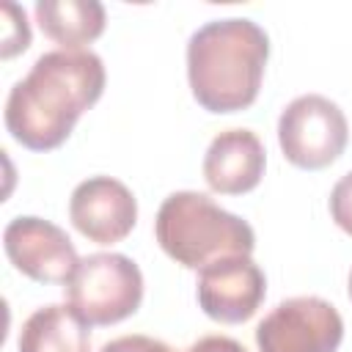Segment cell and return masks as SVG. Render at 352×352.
Returning <instances> with one entry per match:
<instances>
[{
	"label": "cell",
	"mask_w": 352,
	"mask_h": 352,
	"mask_svg": "<svg viewBox=\"0 0 352 352\" xmlns=\"http://www.w3.org/2000/svg\"><path fill=\"white\" fill-rule=\"evenodd\" d=\"M104 91V63L91 50H52L36 58L6 99V129L30 151L58 148Z\"/></svg>",
	"instance_id": "1"
},
{
	"label": "cell",
	"mask_w": 352,
	"mask_h": 352,
	"mask_svg": "<svg viewBox=\"0 0 352 352\" xmlns=\"http://www.w3.org/2000/svg\"><path fill=\"white\" fill-rule=\"evenodd\" d=\"M270 58L267 30L245 16L212 19L187 41V80L209 113H236L256 102Z\"/></svg>",
	"instance_id": "2"
},
{
	"label": "cell",
	"mask_w": 352,
	"mask_h": 352,
	"mask_svg": "<svg viewBox=\"0 0 352 352\" xmlns=\"http://www.w3.org/2000/svg\"><path fill=\"white\" fill-rule=\"evenodd\" d=\"M154 236L165 256L187 270H201L226 256H250L256 234L248 220L226 212L195 190L170 192L154 217Z\"/></svg>",
	"instance_id": "3"
},
{
	"label": "cell",
	"mask_w": 352,
	"mask_h": 352,
	"mask_svg": "<svg viewBox=\"0 0 352 352\" xmlns=\"http://www.w3.org/2000/svg\"><path fill=\"white\" fill-rule=\"evenodd\" d=\"M63 289L72 311L88 327H104L140 308L143 272L124 253H91L77 261Z\"/></svg>",
	"instance_id": "4"
},
{
	"label": "cell",
	"mask_w": 352,
	"mask_h": 352,
	"mask_svg": "<svg viewBox=\"0 0 352 352\" xmlns=\"http://www.w3.org/2000/svg\"><path fill=\"white\" fill-rule=\"evenodd\" d=\"M349 140L344 110L322 94H302L292 99L278 118V143L283 157L302 170H322L333 165Z\"/></svg>",
	"instance_id": "5"
},
{
	"label": "cell",
	"mask_w": 352,
	"mask_h": 352,
	"mask_svg": "<svg viewBox=\"0 0 352 352\" xmlns=\"http://www.w3.org/2000/svg\"><path fill=\"white\" fill-rule=\"evenodd\" d=\"M341 341V314L333 302L316 294L278 302L256 327L258 352H336Z\"/></svg>",
	"instance_id": "6"
},
{
	"label": "cell",
	"mask_w": 352,
	"mask_h": 352,
	"mask_svg": "<svg viewBox=\"0 0 352 352\" xmlns=\"http://www.w3.org/2000/svg\"><path fill=\"white\" fill-rule=\"evenodd\" d=\"M195 294L209 319L239 324L258 311L267 294V278L250 256H226L198 270Z\"/></svg>",
	"instance_id": "7"
},
{
	"label": "cell",
	"mask_w": 352,
	"mask_h": 352,
	"mask_svg": "<svg viewBox=\"0 0 352 352\" xmlns=\"http://www.w3.org/2000/svg\"><path fill=\"white\" fill-rule=\"evenodd\" d=\"M8 261L38 283H66L80 256L69 234L44 217H14L3 231Z\"/></svg>",
	"instance_id": "8"
},
{
	"label": "cell",
	"mask_w": 352,
	"mask_h": 352,
	"mask_svg": "<svg viewBox=\"0 0 352 352\" xmlns=\"http://www.w3.org/2000/svg\"><path fill=\"white\" fill-rule=\"evenodd\" d=\"M72 226L96 245H116L129 236L138 223V201L132 190L113 176H91L80 182L69 198Z\"/></svg>",
	"instance_id": "9"
},
{
	"label": "cell",
	"mask_w": 352,
	"mask_h": 352,
	"mask_svg": "<svg viewBox=\"0 0 352 352\" xmlns=\"http://www.w3.org/2000/svg\"><path fill=\"white\" fill-rule=\"evenodd\" d=\"M267 154L256 132L242 126L223 129L204 154V179L220 195H242L258 187Z\"/></svg>",
	"instance_id": "10"
},
{
	"label": "cell",
	"mask_w": 352,
	"mask_h": 352,
	"mask_svg": "<svg viewBox=\"0 0 352 352\" xmlns=\"http://www.w3.org/2000/svg\"><path fill=\"white\" fill-rule=\"evenodd\" d=\"M19 352H91L88 324L72 311V305H44L36 308L19 330Z\"/></svg>",
	"instance_id": "11"
},
{
	"label": "cell",
	"mask_w": 352,
	"mask_h": 352,
	"mask_svg": "<svg viewBox=\"0 0 352 352\" xmlns=\"http://www.w3.org/2000/svg\"><path fill=\"white\" fill-rule=\"evenodd\" d=\"M36 22L60 50H82L104 30V6L99 0H38Z\"/></svg>",
	"instance_id": "12"
},
{
	"label": "cell",
	"mask_w": 352,
	"mask_h": 352,
	"mask_svg": "<svg viewBox=\"0 0 352 352\" xmlns=\"http://www.w3.org/2000/svg\"><path fill=\"white\" fill-rule=\"evenodd\" d=\"M3 47L0 55L11 58L16 52H25L30 44V25L25 16V8H19L16 3H3Z\"/></svg>",
	"instance_id": "13"
},
{
	"label": "cell",
	"mask_w": 352,
	"mask_h": 352,
	"mask_svg": "<svg viewBox=\"0 0 352 352\" xmlns=\"http://www.w3.org/2000/svg\"><path fill=\"white\" fill-rule=\"evenodd\" d=\"M330 217L344 234L352 236V170L344 173L330 190Z\"/></svg>",
	"instance_id": "14"
},
{
	"label": "cell",
	"mask_w": 352,
	"mask_h": 352,
	"mask_svg": "<svg viewBox=\"0 0 352 352\" xmlns=\"http://www.w3.org/2000/svg\"><path fill=\"white\" fill-rule=\"evenodd\" d=\"M99 352H176L165 341L151 338V336H121L107 341Z\"/></svg>",
	"instance_id": "15"
},
{
	"label": "cell",
	"mask_w": 352,
	"mask_h": 352,
	"mask_svg": "<svg viewBox=\"0 0 352 352\" xmlns=\"http://www.w3.org/2000/svg\"><path fill=\"white\" fill-rule=\"evenodd\" d=\"M187 352H248V349L228 336H204L195 344H190Z\"/></svg>",
	"instance_id": "16"
},
{
	"label": "cell",
	"mask_w": 352,
	"mask_h": 352,
	"mask_svg": "<svg viewBox=\"0 0 352 352\" xmlns=\"http://www.w3.org/2000/svg\"><path fill=\"white\" fill-rule=\"evenodd\" d=\"M349 300H352V270H349Z\"/></svg>",
	"instance_id": "17"
}]
</instances>
